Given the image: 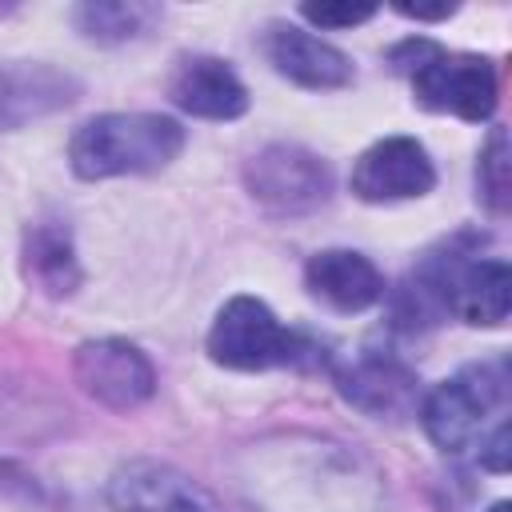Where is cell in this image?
Here are the masks:
<instances>
[{"label":"cell","instance_id":"cell-17","mask_svg":"<svg viewBox=\"0 0 512 512\" xmlns=\"http://www.w3.org/2000/svg\"><path fill=\"white\" fill-rule=\"evenodd\" d=\"M296 12L312 28H356V24L372 20L380 8L376 4H300Z\"/></svg>","mask_w":512,"mask_h":512},{"label":"cell","instance_id":"cell-10","mask_svg":"<svg viewBox=\"0 0 512 512\" xmlns=\"http://www.w3.org/2000/svg\"><path fill=\"white\" fill-rule=\"evenodd\" d=\"M336 388L340 396L360 408L364 416H408L412 408H420V388H416V372L380 348H364L360 356H352L344 368H336Z\"/></svg>","mask_w":512,"mask_h":512},{"label":"cell","instance_id":"cell-11","mask_svg":"<svg viewBox=\"0 0 512 512\" xmlns=\"http://www.w3.org/2000/svg\"><path fill=\"white\" fill-rule=\"evenodd\" d=\"M168 100L196 120H240L252 104L244 80L220 56H184L168 76Z\"/></svg>","mask_w":512,"mask_h":512},{"label":"cell","instance_id":"cell-1","mask_svg":"<svg viewBox=\"0 0 512 512\" xmlns=\"http://www.w3.org/2000/svg\"><path fill=\"white\" fill-rule=\"evenodd\" d=\"M388 68L396 76H408L412 100L428 112L456 116L468 124H480L496 112L500 80L496 60L480 52H448L444 44L428 36H408L388 48Z\"/></svg>","mask_w":512,"mask_h":512},{"label":"cell","instance_id":"cell-13","mask_svg":"<svg viewBox=\"0 0 512 512\" xmlns=\"http://www.w3.org/2000/svg\"><path fill=\"white\" fill-rule=\"evenodd\" d=\"M20 264H24V280L52 300L72 296L84 284V268H80V256H76V244H72V232L64 220L28 224Z\"/></svg>","mask_w":512,"mask_h":512},{"label":"cell","instance_id":"cell-18","mask_svg":"<svg viewBox=\"0 0 512 512\" xmlns=\"http://www.w3.org/2000/svg\"><path fill=\"white\" fill-rule=\"evenodd\" d=\"M480 468H488V472H508V464H512V428H508V420H500L488 436H480Z\"/></svg>","mask_w":512,"mask_h":512},{"label":"cell","instance_id":"cell-14","mask_svg":"<svg viewBox=\"0 0 512 512\" xmlns=\"http://www.w3.org/2000/svg\"><path fill=\"white\" fill-rule=\"evenodd\" d=\"M76 80L52 64H0V132L76 100Z\"/></svg>","mask_w":512,"mask_h":512},{"label":"cell","instance_id":"cell-5","mask_svg":"<svg viewBox=\"0 0 512 512\" xmlns=\"http://www.w3.org/2000/svg\"><path fill=\"white\" fill-rule=\"evenodd\" d=\"M244 188L260 208H268L276 216H304V212H316L320 204H328L332 168L312 148L276 140L244 160Z\"/></svg>","mask_w":512,"mask_h":512},{"label":"cell","instance_id":"cell-19","mask_svg":"<svg viewBox=\"0 0 512 512\" xmlns=\"http://www.w3.org/2000/svg\"><path fill=\"white\" fill-rule=\"evenodd\" d=\"M392 12H396V16H404V20L436 24V20L456 16V12H460V4H448V0H440V4H408V0H396V4H392Z\"/></svg>","mask_w":512,"mask_h":512},{"label":"cell","instance_id":"cell-9","mask_svg":"<svg viewBox=\"0 0 512 512\" xmlns=\"http://www.w3.org/2000/svg\"><path fill=\"white\" fill-rule=\"evenodd\" d=\"M112 512H220V504L180 468L160 460H128L108 476Z\"/></svg>","mask_w":512,"mask_h":512},{"label":"cell","instance_id":"cell-8","mask_svg":"<svg viewBox=\"0 0 512 512\" xmlns=\"http://www.w3.org/2000/svg\"><path fill=\"white\" fill-rule=\"evenodd\" d=\"M260 52L276 76H284L288 84L308 88V92H336L356 80L352 60L336 44L312 36L300 24H284V20L268 24L260 36Z\"/></svg>","mask_w":512,"mask_h":512},{"label":"cell","instance_id":"cell-2","mask_svg":"<svg viewBox=\"0 0 512 512\" xmlns=\"http://www.w3.org/2000/svg\"><path fill=\"white\" fill-rule=\"evenodd\" d=\"M184 152V124L164 112H100L68 140V164L80 180L148 176Z\"/></svg>","mask_w":512,"mask_h":512},{"label":"cell","instance_id":"cell-4","mask_svg":"<svg viewBox=\"0 0 512 512\" xmlns=\"http://www.w3.org/2000/svg\"><path fill=\"white\" fill-rule=\"evenodd\" d=\"M508 396V372L504 364H468L456 376L440 380L424 400H420V424L428 440L444 456H464L468 448L480 444L488 416L504 404Z\"/></svg>","mask_w":512,"mask_h":512},{"label":"cell","instance_id":"cell-6","mask_svg":"<svg viewBox=\"0 0 512 512\" xmlns=\"http://www.w3.org/2000/svg\"><path fill=\"white\" fill-rule=\"evenodd\" d=\"M76 384L112 412H132L152 400L156 392V368L152 360L124 336H100L84 340L72 356Z\"/></svg>","mask_w":512,"mask_h":512},{"label":"cell","instance_id":"cell-16","mask_svg":"<svg viewBox=\"0 0 512 512\" xmlns=\"http://www.w3.org/2000/svg\"><path fill=\"white\" fill-rule=\"evenodd\" d=\"M476 200L496 220H504L512 208V144H508V128L500 124L488 132L476 156Z\"/></svg>","mask_w":512,"mask_h":512},{"label":"cell","instance_id":"cell-20","mask_svg":"<svg viewBox=\"0 0 512 512\" xmlns=\"http://www.w3.org/2000/svg\"><path fill=\"white\" fill-rule=\"evenodd\" d=\"M488 512H512V504H508V500H496V504H492Z\"/></svg>","mask_w":512,"mask_h":512},{"label":"cell","instance_id":"cell-3","mask_svg":"<svg viewBox=\"0 0 512 512\" xmlns=\"http://www.w3.org/2000/svg\"><path fill=\"white\" fill-rule=\"evenodd\" d=\"M208 360L228 372H268V368H320L328 364L320 340L280 324V316L260 296H232L208 328Z\"/></svg>","mask_w":512,"mask_h":512},{"label":"cell","instance_id":"cell-7","mask_svg":"<svg viewBox=\"0 0 512 512\" xmlns=\"http://www.w3.org/2000/svg\"><path fill=\"white\" fill-rule=\"evenodd\" d=\"M348 188L364 204L420 200L436 188V164L416 136H384L352 160Z\"/></svg>","mask_w":512,"mask_h":512},{"label":"cell","instance_id":"cell-12","mask_svg":"<svg viewBox=\"0 0 512 512\" xmlns=\"http://www.w3.org/2000/svg\"><path fill=\"white\" fill-rule=\"evenodd\" d=\"M304 288L328 304L332 312L356 316L384 300V276L380 268L352 248H320L304 264Z\"/></svg>","mask_w":512,"mask_h":512},{"label":"cell","instance_id":"cell-15","mask_svg":"<svg viewBox=\"0 0 512 512\" xmlns=\"http://www.w3.org/2000/svg\"><path fill=\"white\" fill-rule=\"evenodd\" d=\"M160 8L144 0H84L72 8V24L92 44H132L160 24Z\"/></svg>","mask_w":512,"mask_h":512}]
</instances>
